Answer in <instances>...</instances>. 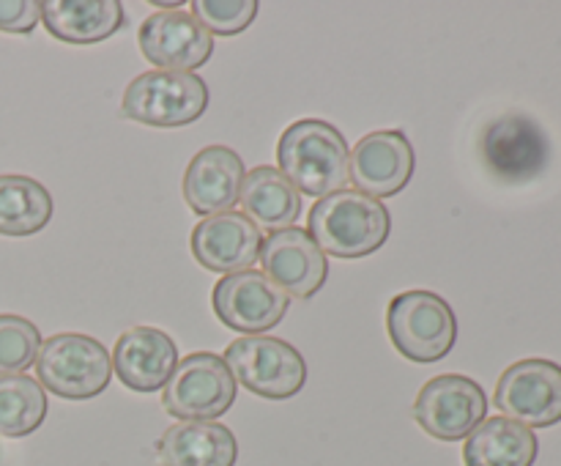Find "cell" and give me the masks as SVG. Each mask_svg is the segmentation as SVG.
Masks as SVG:
<instances>
[{
	"label": "cell",
	"instance_id": "44dd1931",
	"mask_svg": "<svg viewBox=\"0 0 561 466\" xmlns=\"http://www.w3.org/2000/svg\"><path fill=\"white\" fill-rule=\"evenodd\" d=\"M241 208L247 217L266 230L294 228L296 219L301 217V195L294 190L288 179L279 173V168L261 164L244 175L241 186Z\"/></svg>",
	"mask_w": 561,
	"mask_h": 466
},
{
	"label": "cell",
	"instance_id": "cb8c5ba5",
	"mask_svg": "<svg viewBox=\"0 0 561 466\" xmlns=\"http://www.w3.org/2000/svg\"><path fill=\"white\" fill-rule=\"evenodd\" d=\"M42 332L33 321L3 312L0 316V376H20L36 362Z\"/></svg>",
	"mask_w": 561,
	"mask_h": 466
},
{
	"label": "cell",
	"instance_id": "2e32d148",
	"mask_svg": "<svg viewBox=\"0 0 561 466\" xmlns=\"http://www.w3.org/2000/svg\"><path fill=\"white\" fill-rule=\"evenodd\" d=\"M244 162L228 146H206L192 157L184 173V201L201 217L230 212L244 186Z\"/></svg>",
	"mask_w": 561,
	"mask_h": 466
},
{
	"label": "cell",
	"instance_id": "9a60e30c",
	"mask_svg": "<svg viewBox=\"0 0 561 466\" xmlns=\"http://www.w3.org/2000/svg\"><path fill=\"white\" fill-rule=\"evenodd\" d=\"M482 157L504 181H529L542 173L551 146L540 126L526 115H504L482 135Z\"/></svg>",
	"mask_w": 561,
	"mask_h": 466
},
{
	"label": "cell",
	"instance_id": "6da1fadb",
	"mask_svg": "<svg viewBox=\"0 0 561 466\" xmlns=\"http://www.w3.org/2000/svg\"><path fill=\"white\" fill-rule=\"evenodd\" d=\"M348 143L334 124L323 118H299L279 135V173L299 195L327 197L348 181Z\"/></svg>",
	"mask_w": 561,
	"mask_h": 466
},
{
	"label": "cell",
	"instance_id": "7c38bea8",
	"mask_svg": "<svg viewBox=\"0 0 561 466\" xmlns=\"http://www.w3.org/2000/svg\"><path fill=\"white\" fill-rule=\"evenodd\" d=\"M140 53L159 71H190L208 64L214 55V36L186 11H153L137 33Z\"/></svg>",
	"mask_w": 561,
	"mask_h": 466
},
{
	"label": "cell",
	"instance_id": "5bb4252c",
	"mask_svg": "<svg viewBox=\"0 0 561 466\" xmlns=\"http://www.w3.org/2000/svg\"><path fill=\"white\" fill-rule=\"evenodd\" d=\"M257 261H261L263 274L296 299L316 296L329 277L327 255L301 228L274 230L268 239H263Z\"/></svg>",
	"mask_w": 561,
	"mask_h": 466
},
{
	"label": "cell",
	"instance_id": "8992f818",
	"mask_svg": "<svg viewBox=\"0 0 561 466\" xmlns=\"http://www.w3.org/2000/svg\"><path fill=\"white\" fill-rule=\"evenodd\" d=\"M225 365L236 384L268 400H288L307 384V362L288 340L247 334L225 349Z\"/></svg>",
	"mask_w": 561,
	"mask_h": 466
},
{
	"label": "cell",
	"instance_id": "30bf717a",
	"mask_svg": "<svg viewBox=\"0 0 561 466\" xmlns=\"http://www.w3.org/2000/svg\"><path fill=\"white\" fill-rule=\"evenodd\" d=\"M211 307L228 329L261 334L277 327L288 316L290 299L266 274L247 269V272L219 277L211 291Z\"/></svg>",
	"mask_w": 561,
	"mask_h": 466
},
{
	"label": "cell",
	"instance_id": "484cf974",
	"mask_svg": "<svg viewBox=\"0 0 561 466\" xmlns=\"http://www.w3.org/2000/svg\"><path fill=\"white\" fill-rule=\"evenodd\" d=\"M42 20V3L36 0H0V31L27 36Z\"/></svg>",
	"mask_w": 561,
	"mask_h": 466
},
{
	"label": "cell",
	"instance_id": "3957f363",
	"mask_svg": "<svg viewBox=\"0 0 561 466\" xmlns=\"http://www.w3.org/2000/svg\"><path fill=\"white\" fill-rule=\"evenodd\" d=\"M387 332L394 349L416 365H433L455 349L458 318L433 291H403L387 307Z\"/></svg>",
	"mask_w": 561,
	"mask_h": 466
},
{
	"label": "cell",
	"instance_id": "4fadbf2b",
	"mask_svg": "<svg viewBox=\"0 0 561 466\" xmlns=\"http://www.w3.org/2000/svg\"><path fill=\"white\" fill-rule=\"evenodd\" d=\"M190 247L195 261L208 272L236 274L255 266L263 234L244 212H219L192 228Z\"/></svg>",
	"mask_w": 561,
	"mask_h": 466
},
{
	"label": "cell",
	"instance_id": "5b68a950",
	"mask_svg": "<svg viewBox=\"0 0 561 466\" xmlns=\"http://www.w3.org/2000/svg\"><path fill=\"white\" fill-rule=\"evenodd\" d=\"M208 86L190 71H146L126 86L121 113L159 129L190 126L206 113Z\"/></svg>",
	"mask_w": 561,
	"mask_h": 466
},
{
	"label": "cell",
	"instance_id": "ffe728a7",
	"mask_svg": "<svg viewBox=\"0 0 561 466\" xmlns=\"http://www.w3.org/2000/svg\"><path fill=\"white\" fill-rule=\"evenodd\" d=\"M537 455V433L510 417H488L463 444L466 466H535Z\"/></svg>",
	"mask_w": 561,
	"mask_h": 466
},
{
	"label": "cell",
	"instance_id": "e0dca14e",
	"mask_svg": "<svg viewBox=\"0 0 561 466\" xmlns=\"http://www.w3.org/2000/svg\"><path fill=\"white\" fill-rule=\"evenodd\" d=\"M179 365V345L157 327H131L115 340L113 367L124 387L135 393H157Z\"/></svg>",
	"mask_w": 561,
	"mask_h": 466
},
{
	"label": "cell",
	"instance_id": "52a82bcc",
	"mask_svg": "<svg viewBox=\"0 0 561 466\" xmlns=\"http://www.w3.org/2000/svg\"><path fill=\"white\" fill-rule=\"evenodd\" d=\"M236 389L222 356L195 351L175 365L162 389V406L181 422H214L236 404Z\"/></svg>",
	"mask_w": 561,
	"mask_h": 466
},
{
	"label": "cell",
	"instance_id": "8fae6325",
	"mask_svg": "<svg viewBox=\"0 0 561 466\" xmlns=\"http://www.w3.org/2000/svg\"><path fill=\"white\" fill-rule=\"evenodd\" d=\"M416 170L414 146L403 129L370 132L354 146L348 179L367 197H394L409 186Z\"/></svg>",
	"mask_w": 561,
	"mask_h": 466
},
{
	"label": "cell",
	"instance_id": "7a4b0ae2",
	"mask_svg": "<svg viewBox=\"0 0 561 466\" xmlns=\"http://www.w3.org/2000/svg\"><path fill=\"white\" fill-rule=\"evenodd\" d=\"M307 234L312 236L323 255L367 258L387 245L392 234L389 208L376 197L356 190H340L321 197L307 212Z\"/></svg>",
	"mask_w": 561,
	"mask_h": 466
},
{
	"label": "cell",
	"instance_id": "ba28073f",
	"mask_svg": "<svg viewBox=\"0 0 561 466\" xmlns=\"http://www.w3.org/2000/svg\"><path fill=\"white\" fill-rule=\"evenodd\" d=\"M488 414V395L474 378L444 373L431 378L414 400V420L438 442H460Z\"/></svg>",
	"mask_w": 561,
	"mask_h": 466
},
{
	"label": "cell",
	"instance_id": "d4e9b609",
	"mask_svg": "<svg viewBox=\"0 0 561 466\" xmlns=\"http://www.w3.org/2000/svg\"><path fill=\"white\" fill-rule=\"evenodd\" d=\"M192 11L211 36H239L252 25L261 3L257 0H195Z\"/></svg>",
	"mask_w": 561,
	"mask_h": 466
},
{
	"label": "cell",
	"instance_id": "ac0fdd59",
	"mask_svg": "<svg viewBox=\"0 0 561 466\" xmlns=\"http://www.w3.org/2000/svg\"><path fill=\"white\" fill-rule=\"evenodd\" d=\"M164 466H236L239 442L222 422H179L157 442Z\"/></svg>",
	"mask_w": 561,
	"mask_h": 466
},
{
	"label": "cell",
	"instance_id": "d6986e66",
	"mask_svg": "<svg viewBox=\"0 0 561 466\" xmlns=\"http://www.w3.org/2000/svg\"><path fill=\"white\" fill-rule=\"evenodd\" d=\"M42 22L49 36L66 44H96L124 27L118 0H44Z\"/></svg>",
	"mask_w": 561,
	"mask_h": 466
},
{
	"label": "cell",
	"instance_id": "603a6c76",
	"mask_svg": "<svg viewBox=\"0 0 561 466\" xmlns=\"http://www.w3.org/2000/svg\"><path fill=\"white\" fill-rule=\"evenodd\" d=\"M47 409V393L36 378L25 373L0 376V436H31L42 428Z\"/></svg>",
	"mask_w": 561,
	"mask_h": 466
},
{
	"label": "cell",
	"instance_id": "277c9868",
	"mask_svg": "<svg viewBox=\"0 0 561 466\" xmlns=\"http://www.w3.org/2000/svg\"><path fill=\"white\" fill-rule=\"evenodd\" d=\"M33 367L38 373V384L66 400L96 398L113 378V360L104 343L80 332L53 334L44 340Z\"/></svg>",
	"mask_w": 561,
	"mask_h": 466
},
{
	"label": "cell",
	"instance_id": "7402d4cb",
	"mask_svg": "<svg viewBox=\"0 0 561 466\" xmlns=\"http://www.w3.org/2000/svg\"><path fill=\"white\" fill-rule=\"evenodd\" d=\"M53 219V195L31 175H0V236H33Z\"/></svg>",
	"mask_w": 561,
	"mask_h": 466
},
{
	"label": "cell",
	"instance_id": "9c48e42d",
	"mask_svg": "<svg viewBox=\"0 0 561 466\" xmlns=\"http://www.w3.org/2000/svg\"><path fill=\"white\" fill-rule=\"evenodd\" d=\"M496 409L526 428H551L561 422V365L553 360L513 362L499 376Z\"/></svg>",
	"mask_w": 561,
	"mask_h": 466
}]
</instances>
